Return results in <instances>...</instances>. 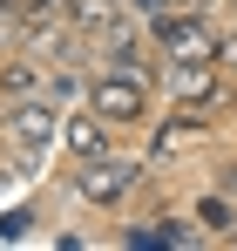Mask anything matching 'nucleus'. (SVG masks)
Returning a JSON list of instances; mask_svg holds the SVG:
<instances>
[{
    "label": "nucleus",
    "mask_w": 237,
    "mask_h": 251,
    "mask_svg": "<svg viewBox=\"0 0 237 251\" xmlns=\"http://www.w3.org/2000/svg\"><path fill=\"white\" fill-rule=\"evenodd\" d=\"M142 41L156 48L163 61H217V27L210 14H190V7H163L142 21Z\"/></svg>",
    "instance_id": "nucleus-1"
},
{
    "label": "nucleus",
    "mask_w": 237,
    "mask_h": 251,
    "mask_svg": "<svg viewBox=\"0 0 237 251\" xmlns=\"http://www.w3.org/2000/svg\"><path fill=\"white\" fill-rule=\"evenodd\" d=\"M88 109L109 116L116 129L149 123V75H129V68H102V75H88Z\"/></svg>",
    "instance_id": "nucleus-2"
},
{
    "label": "nucleus",
    "mask_w": 237,
    "mask_h": 251,
    "mask_svg": "<svg viewBox=\"0 0 237 251\" xmlns=\"http://www.w3.org/2000/svg\"><path fill=\"white\" fill-rule=\"evenodd\" d=\"M7 136L21 143V176L41 163V150L61 136V116H54V102L34 95V102H7Z\"/></svg>",
    "instance_id": "nucleus-3"
},
{
    "label": "nucleus",
    "mask_w": 237,
    "mask_h": 251,
    "mask_svg": "<svg viewBox=\"0 0 237 251\" xmlns=\"http://www.w3.org/2000/svg\"><path fill=\"white\" fill-rule=\"evenodd\" d=\"M136 176H142V163H129V156H88V163L75 170V190L95 210H116L122 197L136 190Z\"/></svg>",
    "instance_id": "nucleus-4"
},
{
    "label": "nucleus",
    "mask_w": 237,
    "mask_h": 251,
    "mask_svg": "<svg viewBox=\"0 0 237 251\" xmlns=\"http://www.w3.org/2000/svg\"><path fill=\"white\" fill-rule=\"evenodd\" d=\"M109 136H116V123H109V116L81 109V116H68V123H61V150H68L75 163H88V156H109Z\"/></svg>",
    "instance_id": "nucleus-5"
},
{
    "label": "nucleus",
    "mask_w": 237,
    "mask_h": 251,
    "mask_svg": "<svg viewBox=\"0 0 237 251\" xmlns=\"http://www.w3.org/2000/svg\"><path fill=\"white\" fill-rule=\"evenodd\" d=\"M47 95V75L34 68V54H0V102H34Z\"/></svg>",
    "instance_id": "nucleus-6"
},
{
    "label": "nucleus",
    "mask_w": 237,
    "mask_h": 251,
    "mask_svg": "<svg viewBox=\"0 0 237 251\" xmlns=\"http://www.w3.org/2000/svg\"><path fill=\"white\" fill-rule=\"evenodd\" d=\"M122 245H190V231L176 217H142L136 231H122Z\"/></svg>",
    "instance_id": "nucleus-7"
},
{
    "label": "nucleus",
    "mask_w": 237,
    "mask_h": 251,
    "mask_svg": "<svg viewBox=\"0 0 237 251\" xmlns=\"http://www.w3.org/2000/svg\"><path fill=\"white\" fill-rule=\"evenodd\" d=\"M203 129H210V116H197V109H190V116H176V123H163L149 150H156V156H169V150H176L183 136H203Z\"/></svg>",
    "instance_id": "nucleus-8"
},
{
    "label": "nucleus",
    "mask_w": 237,
    "mask_h": 251,
    "mask_svg": "<svg viewBox=\"0 0 237 251\" xmlns=\"http://www.w3.org/2000/svg\"><path fill=\"white\" fill-rule=\"evenodd\" d=\"M197 217L217 231V238H231V224H237V210H231V197L224 190H210V197H197Z\"/></svg>",
    "instance_id": "nucleus-9"
},
{
    "label": "nucleus",
    "mask_w": 237,
    "mask_h": 251,
    "mask_svg": "<svg viewBox=\"0 0 237 251\" xmlns=\"http://www.w3.org/2000/svg\"><path fill=\"white\" fill-rule=\"evenodd\" d=\"M68 21L75 27H109L116 21V0H68Z\"/></svg>",
    "instance_id": "nucleus-10"
},
{
    "label": "nucleus",
    "mask_w": 237,
    "mask_h": 251,
    "mask_svg": "<svg viewBox=\"0 0 237 251\" xmlns=\"http://www.w3.org/2000/svg\"><path fill=\"white\" fill-rule=\"evenodd\" d=\"M88 102V75H75V68H54V75H47V102Z\"/></svg>",
    "instance_id": "nucleus-11"
},
{
    "label": "nucleus",
    "mask_w": 237,
    "mask_h": 251,
    "mask_svg": "<svg viewBox=\"0 0 237 251\" xmlns=\"http://www.w3.org/2000/svg\"><path fill=\"white\" fill-rule=\"evenodd\" d=\"M217 68L237 75V34H217Z\"/></svg>",
    "instance_id": "nucleus-12"
},
{
    "label": "nucleus",
    "mask_w": 237,
    "mask_h": 251,
    "mask_svg": "<svg viewBox=\"0 0 237 251\" xmlns=\"http://www.w3.org/2000/svg\"><path fill=\"white\" fill-rule=\"evenodd\" d=\"M27 224H34L27 210H7V217H0V238H27Z\"/></svg>",
    "instance_id": "nucleus-13"
},
{
    "label": "nucleus",
    "mask_w": 237,
    "mask_h": 251,
    "mask_svg": "<svg viewBox=\"0 0 237 251\" xmlns=\"http://www.w3.org/2000/svg\"><path fill=\"white\" fill-rule=\"evenodd\" d=\"M122 7H129L136 21H149V14H163V7H176V0H122Z\"/></svg>",
    "instance_id": "nucleus-14"
},
{
    "label": "nucleus",
    "mask_w": 237,
    "mask_h": 251,
    "mask_svg": "<svg viewBox=\"0 0 237 251\" xmlns=\"http://www.w3.org/2000/svg\"><path fill=\"white\" fill-rule=\"evenodd\" d=\"M217 190H237V163H224V170H217Z\"/></svg>",
    "instance_id": "nucleus-15"
},
{
    "label": "nucleus",
    "mask_w": 237,
    "mask_h": 251,
    "mask_svg": "<svg viewBox=\"0 0 237 251\" xmlns=\"http://www.w3.org/2000/svg\"><path fill=\"white\" fill-rule=\"evenodd\" d=\"M176 7H190V14H210V7H224V0H176Z\"/></svg>",
    "instance_id": "nucleus-16"
},
{
    "label": "nucleus",
    "mask_w": 237,
    "mask_h": 251,
    "mask_svg": "<svg viewBox=\"0 0 237 251\" xmlns=\"http://www.w3.org/2000/svg\"><path fill=\"white\" fill-rule=\"evenodd\" d=\"M7 176H21V170H0V190H7Z\"/></svg>",
    "instance_id": "nucleus-17"
},
{
    "label": "nucleus",
    "mask_w": 237,
    "mask_h": 251,
    "mask_svg": "<svg viewBox=\"0 0 237 251\" xmlns=\"http://www.w3.org/2000/svg\"><path fill=\"white\" fill-rule=\"evenodd\" d=\"M231 245H237V224H231Z\"/></svg>",
    "instance_id": "nucleus-18"
},
{
    "label": "nucleus",
    "mask_w": 237,
    "mask_h": 251,
    "mask_svg": "<svg viewBox=\"0 0 237 251\" xmlns=\"http://www.w3.org/2000/svg\"><path fill=\"white\" fill-rule=\"evenodd\" d=\"M231 102H237V88H231Z\"/></svg>",
    "instance_id": "nucleus-19"
}]
</instances>
